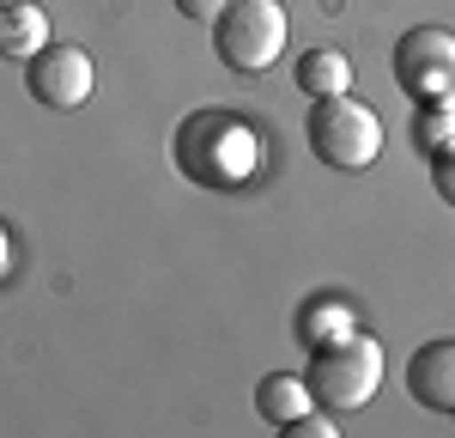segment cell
<instances>
[{
    "mask_svg": "<svg viewBox=\"0 0 455 438\" xmlns=\"http://www.w3.org/2000/svg\"><path fill=\"white\" fill-rule=\"evenodd\" d=\"M171 158L176 171L188 182H201V189H243L255 177V165H261V141H255V128H249L237 110H195V116H182L171 134Z\"/></svg>",
    "mask_w": 455,
    "mask_h": 438,
    "instance_id": "6da1fadb",
    "label": "cell"
},
{
    "mask_svg": "<svg viewBox=\"0 0 455 438\" xmlns=\"http://www.w3.org/2000/svg\"><path fill=\"white\" fill-rule=\"evenodd\" d=\"M304 384H310V402H322L328 414H352V408H364V402L377 396V384H383V347L371 335H358V328L340 335V341H322L310 353Z\"/></svg>",
    "mask_w": 455,
    "mask_h": 438,
    "instance_id": "7a4b0ae2",
    "label": "cell"
},
{
    "mask_svg": "<svg viewBox=\"0 0 455 438\" xmlns=\"http://www.w3.org/2000/svg\"><path fill=\"white\" fill-rule=\"evenodd\" d=\"M304 134H310V152L328 171H371L377 152H383V122H377V110L358 104L352 92L315 98Z\"/></svg>",
    "mask_w": 455,
    "mask_h": 438,
    "instance_id": "3957f363",
    "label": "cell"
},
{
    "mask_svg": "<svg viewBox=\"0 0 455 438\" xmlns=\"http://www.w3.org/2000/svg\"><path fill=\"white\" fill-rule=\"evenodd\" d=\"M285 25L280 0H231L219 19H212V55L231 73H267L285 55Z\"/></svg>",
    "mask_w": 455,
    "mask_h": 438,
    "instance_id": "277c9868",
    "label": "cell"
},
{
    "mask_svg": "<svg viewBox=\"0 0 455 438\" xmlns=\"http://www.w3.org/2000/svg\"><path fill=\"white\" fill-rule=\"evenodd\" d=\"M395 85L419 104H455V31L419 25V31H401L395 43Z\"/></svg>",
    "mask_w": 455,
    "mask_h": 438,
    "instance_id": "5b68a950",
    "label": "cell"
},
{
    "mask_svg": "<svg viewBox=\"0 0 455 438\" xmlns=\"http://www.w3.org/2000/svg\"><path fill=\"white\" fill-rule=\"evenodd\" d=\"M98 73H92V55L79 43H43L31 61H25V92L49 110H79L92 98Z\"/></svg>",
    "mask_w": 455,
    "mask_h": 438,
    "instance_id": "8992f818",
    "label": "cell"
},
{
    "mask_svg": "<svg viewBox=\"0 0 455 438\" xmlns=\"http://www.w3.org/2000/svg\"><path fill=\"white\" fill-rule=\"evenodd\" d=\"M407 396L419 408H431V414L455 420V341H425L407 360Z\"/></svg>",
    "mask_w": 455,
    "mask_h": 438,
    "instance_id": "52a82bcc",
    "label": "cell"
},
{
    "mask_svg": "<svg viewBox=\"0 0 455 438\" xmlns=\"http://www.w3.org/2000/svg\"><path fill=\"white\" fill-rule=\"evenodd\" d=\"M43 43H49V19H43V6H31V0H6V6H0V55L31 61Z\"/></svg>",
    "mask_w": 455,
    "mask_h": 438,
    "instance_id": "ba28073f",
    "label": "cell"
},
{
    "mask_svg": "<svg viewBox=\"0 0 455 438\" xmlns=\"http://www.w3.org/2000/svg\"><path fill=\"white\" fill-rule=\"evenodd\" d=\"M255 414H261L267 426H291L298 414H310V384L291 377V371H267V377L255 384Z\"/></svg>",
    "mask_w": 455,
    "mask_h": 438,
    "instance_id": "9c48e42d",
    "label": "cell"
},
{
    "mask_svg": "<svg viewBox=\"0 0 455 438\" xmlns=\"http://www.w3.org/2000/svg\"><path fill=\"white\" fill-rule=\"evenodd\" d=\"M298 85L310 92V98H334V92H352V61L340 49H310L304 61H298Z\"/></svg>",
    "mask_w": 455,
    "mask_h": 438,
    "instance_id": "30bf717a",
    "label": "cell"
},
{
    "mask_svg": "<svg viewBox=\"0 0 455 438\" xmlns=\"http://www.w3.org/2000/svg\"><path fill=\"white\" fill-rule=\"evenodd\" d=\"M413 141L419 152H450L455 146V104H419V122H413Z\"/></svg>",
    "mask_w": 455,
    "mask_h": 438,
    "instance_id": "8fae6325",
    "label": "cell"
},
{
    "mask_svg": "<svg viewBox=\"0 0 455 438\" xmlns=\"http://www.w3.org/2000/svg\"><path fill=\"white\" fill-rule=\"evenodd\" d=\"M298 328H304V341H310V347H322V341H340V335H352V311H347V304H310Z\"/></svg>",
    "mask_w": 455,
    "mask_h": 438,
    "instance_id": "7c38bea8",
    "label": "cell"
},
{
    "mask_svg": "<svg viewBox=\"0 0 455 438\" xmlns=\"http://www.w3.org/2000/svg\"><path fill=\"white\" fill-rule=\"evenodd\" d=\"M285 438H334L340 433V426H334V420H315V414H298V420H291V426H280Z\"/></svg>",
    "mask_w": 455,
    "mask_h": 438,
    "instance_id": "4fadbf2b",
    "label": "cell"
},
{
    "mask_svg": "<svg viewBox=\"0 0 455 438\" xmlns=\"http://www.w3.org/2000/svg\"><path fill=\"white\" fill-rule=\"evenodd\" d=\"M225 6H231V0H176V12H182V19H195V25H212Z\"/></svg>",
    "mask_w": 455,
    "mask_h": 438,
    "instance_id": "5bb4252c",
    "label": "cell"
},
{
    "mask_svg": "<svg viewBox=\"0 0 455 438\" xmlns=\"http://www.w3.org/2000/svg\"><path fill=\"white\" fill-rule=\"evenodd\" d=\"M431 165H437V189H443V195L455 201V146H450V152H437Z\"/></svg>",
    "mask_w": 455,
    "mask_h": 438,
    "instance_id": "9a60e30c",
    "label": "cell"
},
{
    "mask_svg": "<svg viewBox=\"0 0 455 438\" xmlns=\"http://www.w3.org/2000/svg\"><path fill=\"white\" fill-rule=\"evenodd\" d=\"M0 268H6V238H0Z\"/></svg>",
    "mask_w": 455,
    "mask_h": 438,
    "instance_id": "2e32d148",
    "label": "cell"
},
{
    "mask_svg": "<svg viewBox=\"0 0 455 438\" xmlns=\"http://www.w3.org/2000/svg\"><path fill=\"white\" fill-rule=\"evenodd\" d=\"M0 6H6V0H0Z\"/></svg>",
    "mask_w": 455,
    "mask_h": 438,
    "instance_id": "e0dca14e",
    "label": "cell"
}]
</instances>
